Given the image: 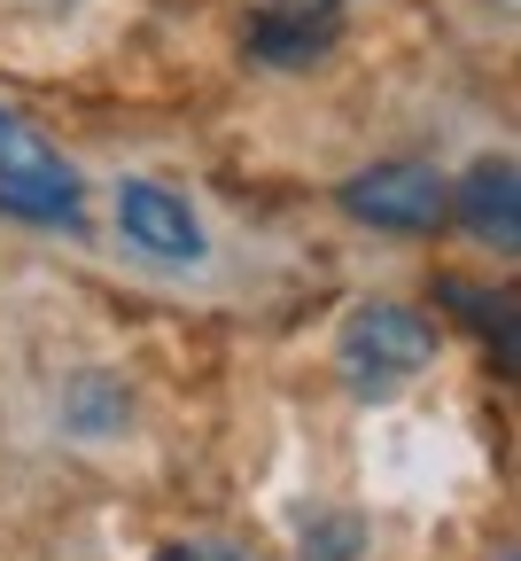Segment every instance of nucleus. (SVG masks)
Listing matches in <instances>:
<instances>
[{
  "label": "nucleus",
  "instance_id": "6e6552de",
  "mask_svg": "<svg viewBox=\"0 0 521 561\" xmlns=\"http://www.w3.org/2000/svg\"><path fill=\"white\" fill-rule=\"evenodd\" d=\"M62 413H70V430H125V413H132V405H125V382L86 375V382H79V398H70Z\"/></svg>",
  "mask_w": 521,
  "mask_h": 561
},
{
  "label": "nucleus",
  "instance_id": "9b49d317",
  "mask_svg": "<svg viewBox=\"0 0 521 561\" xmlns=\"http://www.w3.org/2000/svg\"><path fill=\"white\" fill-rule=\"evenodd\" d=\"M498 9H513V0H498Z\"/></svg>",
  "mask_w": 521,
  "mask_h": 561
},
{
  "label": "nucleus",
  "instance_id": "423d86ee",
  "mask_svg": "<svg viewBox=\"0 0 521 561\" xmlns=\"http://www.w3.org/2000/svg\"><path fill=\"white\" fill-rule=\"evenodd\" d=\"M335 39H343V0H265L257 24H250V47L280 70L320 62Z\"/></svg>",
  "mask_w": 521,
  "mask_h": 561
},
{
  "label": "nucleus",
  "instance_id": "f03ea898",
  "mask_svg": "<svg viewBox=\"0 0 521 561\" xmlns=\"http://www.w3.org/2000/svg\"><path fill=\"white\" fill-rule=\"evenodd\" d=\"M443 203H452V187H443V172L420 164V157H382V164L343 180V210L366 219V227H390V234L443 227Z\"/></svg>",
  "mask_w": 521,
  "mask_h": 561
},
{
  "label": "nucleus",
  "instance_id": "f257e3e1",
  "mask_svg": "<svg viewBox=\"0 0 521 561\" xmlns=\"http://www.w3.org/2000/svg\"><path fill=\"white\" fill-rule=\"evenodd\" d=\"M436 320L397 305V297H374V305H350L343 312V335H335V367L358 398H397L413 375L436 367Z\"/></svg>",
  "mask_w": 521,
  "mask_h": 561
},
{
  "label": "nucleus",
  "instance_id": "39448f33",
  "mask_svg": "<svg viewBox=\"0 0 521 561\" xmlns=\"http://www.w3.org/2000/svg\"><path fill=\"white\" fill-rule=\"evenodd\" d=\"M443 210H460V227H467L475 242H490L498 257H513V250H521V172H513V157L467 164V180L452 187V203H443Z\"/></svg>",
  "mask_w": 521,
  "mask_h": 561
},
{
  "label": "nucleus",
  "instance_id": "0eeeda50",
  "mask_svg": "<svg viewBox=\"0 0 521 561\" xmlns=\"http://www.w3.org/2000/svg\"><path fill=\"white\" fill-rule=\"evenodd\" d=\"M296 553L304 561H358L366 553V515H350V507H296Z\"/></svg>",
  "mask_w": 521,
  "mask_h": 561
},
{
  "label": "nucleus",
  "instance_id": "7ed1b4c3",
  "mask_svg": "<svg viewBox=\"0 0 521 561\" xmlns=\"http://www.w3.org/2000/svg\"><path fill=\"white\" fill-rule=\"evenodd\" d=\"M0 210L39 219V227H86L79 172H70V164L47 149V140H32L24 125L0 133Z\"/></svg>",
  "mask_w": 521,
  "mask_h": 561
},
{
  "label": "nucleus",
  "instance_id": "1a4fd4ad",
  "mask_svg": "<svg viewBox=\"0 0 521 561\" xmlns=\"http://www.w3.org/2000/svg\"><path fill=\"white\" fill-rule=\"evenodd\" d=\"M157 561H250L242 546H164Z\"/></svg>",
  "mask_w": 521,
  "mask_h": 561
},
{
  "label": "nucleus",
  "instance_id": "20e7f679",
  "mask_svg": "<svg viewBox=\"0 0 521 561\" xmlns=\"http://www.w3.org/2000/svg\"><path fill=\"white\" fill-rule=\"evenodd\" d=\"M117 234L164 265H195L202 257V219L187 210V195L157 187V180H125L117 187Z\"/></svg>",
  "mask_w": 521,
  "mask_h": 561
},
{
  "label": "nucleus",
  "instance_id": "9d476101",
  "mask_svg": "<svg viewBox=\"0 0 521 561\" xmlns=\"http://www.w3.org/2000/svg\"><path fill=\"white\" fill-rule=\"evenodd\" d=\"M9 125H16V117H0V133H9Z\"/></svg>",
  "mask_w": 521,
  "mask_h": 561
}]
</instances>
